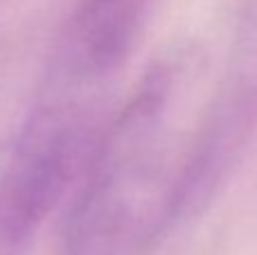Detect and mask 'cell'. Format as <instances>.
<instances>
[{
	"mask_svg": "<svg viewBox=\"0 0 257 255\" xmlns=\"http://www.w3.org/2000/svg\"><path fill=\"white\" fill-rule=\"evenodd\" d=\"M149 0H79L59 41V72L70 81H97L128 59Z\"/></svg>",
	"mask_w": 257,
	"mask_h": 255,
	"instance_id": "3",
	"label": "cell"
},
{
	"mask_svg": "<svg viewBox=\"0 0 257 255\" xmlns=\"http://www.w3.org/2000/svg\"><path fill=\"white\" fill-rule=\"evenodd\" d=\"M183 59L151 63L95 140L63 226V255H149L217 163L219 124L190 99Z\"/></svg>",
	"mask_w": 257,
	"mask_h": 255,
	"instance_id": "1",
	"label": "cell"
},
{
	"mask_svg": "<svg viewBox=\"0 0 257 255\" xmlns=\"http://www.w3.org/2000/svg\"><path fill=\"white\" fill-rule=\"evenodd\" d=\"M93 124L72 104L32 113L0 174V235L30 239L79 181L95 145Z\"/></svg>",
	"mask_w": 257,
	"mask_h": 255,
	"instance_id": "2",
	"label": "cell"
}]
</instances>
